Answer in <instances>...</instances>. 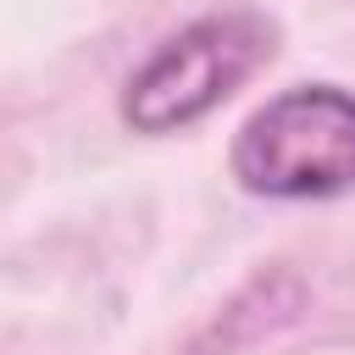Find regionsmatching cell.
<instances>
[{
  "label": "cell",
  "instance_id": "6da1fadb",
  "mask_svg": "<svg viewBox=\"0 0 355 355\" xmlns=\"http://www.w3.org/2000/svg\"><path fill=\"white\" fill-rule=\"evenodd\" d=\"M233 178L266 200H327L355 189V94L300 83L266 100L233 139Z\"/></svg>",
  "mask_w": 355,
  "mask_h": 355
},
{
  "label": "cell",
  "instance_id": "7a4b0ae2",
  "mask_svg": "<svg viewBox=\"0 0 355 355\" xmlns=\"http://www.w3.org/2000/svg\"><path fill=\"white\" fill-rule=\"evenodd\" d=\"M277 28L261 11H216L172 33L122 94V116L139 133H172L216 111L261 61H272Z\"/></svg>",
  "mask_w": 355,
  "mask_h": 355
}]
</instances>
